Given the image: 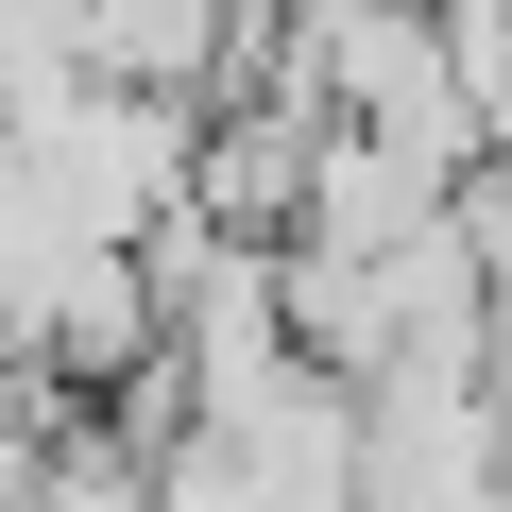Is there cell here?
Instances as JSON below:
<instances>
[{"mask_svg": "<svg viewBox=\"0 0 512 512\" xmlns=\"http://www.w3.org/2000/svg\"><path fill=\"white\" fill-rule=\"evenodd\" d=\"M35 512H154V478L86 427V444H52V461H35Z\"/></svg>", "mask_w": 512, "mask_h": 512, "instance_id": "obj_1", "label": "cell"}]
</instances>
